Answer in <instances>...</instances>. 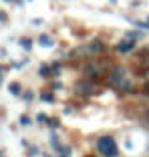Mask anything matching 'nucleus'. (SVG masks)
Listing matches in <instances>:
<instances>
[{"mask_svg": "<svg viewBox=\"0 0 149 157\" xmlns=\"http://www.w3.org/2000/svg\"><path fill=\"white\" fill-rule=\"evenodd\" d=\"M109 85L115 87L117 91H121V93L133 91V81H131V77L127 75V71L123 69V67H117L115 71H111V75H109Z\"/></svg>", "mask_w": 149, "mask_h": 157, "instance_id": "obj_1", "label": "nucleus"}, {"mask_svg": "<svg viewBox=\"0 0 149 157\" xmlns=\"http://www.w3.org/2000/svg\"><path fill=\"white\" fill-rule=\"evenodd\" d=\"M97 151L103 157H117L119 155V149L113 137H99L97 139Z\"/></svg>", "mask_w": 149, "mask_h": 157, "instance_id": "obj_2", "label": "nucleus"}, {"mask_svg": "<svg viewBox=\"0 0 149 157\" xmlns=\"http://www.w3.org/2000/svg\"><path fill=\"white\" fill-rule=\"evenodd\" d=\"M74 93H77V95H81V97H89V95H93V93H95V85L91 83V81L77 83V87H74Z\"/></svg>", "mask_w": 149, "mask_h": 157, "instance_id": "obj_3", "label": "nucleus"}, {"mask_svg": "<svg viewBox=\"0 0 149 157\" xmlns=\"http://www.w3.org/2000/svg\"><path fill=\"white\" fill-rule=\"evenodd\" d=\"M101 65H99V63H87V65H85V69H83V73L87 75L89 78H95V77H99V75H101Z\"/></svg>", "mask_w": 149, "mask_h": 157, "instance_id": "obj_4", "label": "nucleus"}, {"mask_svg": "<svg viewBox=\"0 0 149 157\" xmlns=\"http://www.w3.org/2000/svg\"><path fill=\"white\" fill-rule=\"evenodd\" d=\"M133 48H135V38H127V36H125V40H121L115 46L117 52H131Z\"/></svg>", "mask_w": 149, "mask_h": 157, "instance_id": "obj_5", "label": "nucleus"}, {"mask_svg": "<svg viewBox=\"0 0 149 157\" xmlns=\"http://www.w3.org/2000/svg\"><path fill=\"white\" fill-rule=\"evenodd\" d=\"M87 51L91 52V55H99V52H103V51H105V44H103V40L95 38V40H91V42H89Z\"/></svg>", "mask_w": 149, "mask_h": 157, "instance_id": "obj_6", "label": "nucleus"}, {"mask_svg": "<svg viewBox=\"0 0 149 157\" xmlns=\"http://www.w3.org/2000/svg\"><path fill=\"white\" fill-rule=\"evenodd\" d=\"M38 44L44 46V48H51L52 46V38L48 36V34H40V36H38Z\"/></svg>", "mask_w": 149, "mask_h": 157, "instance_id": "obj_7", "label": "nucleus"}, {"mask_svg": "<svg viewBox=\"0 0 149 157\" xmlns=\"http://www.w3.org/2000/svg\"><path fill=\"white\" fill-rule=\"evenodd\" d=\"M8 91H10V95L18 97L20 93H22V89H20V85H18V83H10V85H8Z\"/></svg>", "mask_w": 149, "mask_h": 157, "instance_id": "obj_8", "label": "nucleus"}, {"mask_svg": "<svg viewBox=\"0 0 149 157\" xmlns=\"http://www.w3.org/2000/svg\"><path fill=\"white\" fill-rule=\"evenodd\" d=\"M51 143H52V147H55V149H56V151H65V149H63V147H61V143H59V137H56V135H55V133H52V135H51Z\"/></svg>", "mask_w": 149, "mask_h": 157, "instance_id": "obj_9", "label": "nucleus"}, {"mask_svg": "<svg viewBox=\"0 0 149 157\" xmlns=\"http://www.w3.org/2000/svg\"><path fill=\"white\" fill-rule=\"evenodd\" d=\"M38 73H40V77H51V75H52V69H51L48 65H42Z\"/></svg>", "mask_w": 149, "mask_h": 157, "instance_id": "obj_10", "label": "nucleus"}, {"mask_svg": "<svg viewBox=\"0 0 149 157\" xmlns=\"http://www.w3.org/2000/svg\"><path fill=\"white\" fill-rule=\"evenodd\" d=\"M20 46H22L24 51H30L32 48V40L30 38H20Z\"/></svg>", "mask_w": 149, "mask_h": 157, "instance_id": "obj_11", "label": "nucleus"}, {"mask_svg": "<svg viewBox=\"0 0 149 157\" xmlns=\"http://www.w3.org/2000/svg\"><path fill=\"white\" fill-rule=\"evenodd\" d=\"M40 99H42L44 103H52V101H55V95H52V93H42Z\"/></svg>", "mask_w": 149, "mask_h": 157, "instance_id": "obj_12", "label": "nucleus"}, {"mask_svg": "<svg viewBox=\"0 0 149 157\" xmlns=\"http://www.w3.org/2000/svg\"><path fill=\"white\" fill-rule=\"evenodd\" d=\"M20 125H22V127H28V125H30V117L28 115H20Z\"/></svg>", "mask_w": 149, "mask_h": 157, "instance_id": "obj_13", "label": "nucleus"}, {"mask_svg": "<svg viewBox=\"0 0 149 157\" xmlns=\"http://www.w3.org/2000/svg\"><path fill=\"white\" fill-rule=\"evenodd\" d=\"M47 125H48V127H52V129H59V125H61V123H59V119H48Z\"/></svg>", "mask_w": 149, "mask_h": 157, "instance_id": "obj_14", "label": "nucleus"}, {"mask_svg": "<svg viewBox=\"0 0 149 157\" xmlns=\"http://www.w3.org/2000/svg\"><path fill=\"white\" fill-rule=\"evenodd\" d=\"M51 69H52V73H55V75H59V71H61V63H52Z\"/></svg>", "mask_w": 149, "mask_h": 157, "instance_id": "obj_15", "label": "nucleus"}, {"mask_svg": "<svg viewBox=\"0 0 149 157\" xmlns=\"http://www.w3.org/2000/svg\"><path fill=\"white\" fill-rule=\"evenodd\" d=\"M36 121H38V123H47V121H48V117H47V115H42V113H40V115L36 117Z\"/></svg>", "mask_w": 149, "mask_h": 157, "instance_id": "obj_16", "label": "nucleus"}, {"mask_svg": "<svg viewBox=\"0 0 149 157\" xmlns=\"http://www.w3.org/2000/svg\"><path fill=\"white\" fill-rule=\"evenodd\" d=\"M22 99H24V101H32V93H30V91H26V93L22 95Z\"/></svg>", "mask_w": 149, "mask_h": 157, "instance_id": "obj_17", "label": "nucleus"}, {"mask_svg": "<svg viewBox=\"0 0 149 157\" xmlns=\"http://www.w3.org/2000/svg\"><path fill=\"white\" fill-rule=\"evenodd\" d=\"M2 20H6V14L4 12H0V22H2Z\"/></svg>", "mask_w": 149, "mask_h": 157, "instance_id": "obj_18", "label": "nucleus"}, {"mask_svg": "<svg viewBox=\"0 0 149 157\" xmlns=\"http://www.w3.org/2000/svg\"><path fill=\"white\" fill-rule=\"evenodd\" d=\"M145 93H147V95H149V81H147V83H145Z\"/></svg>", "mask_w": 149, "mask_h": 157, "instance_id": "obj_19", "label": "nucleus"}, {"mask_svg": "<svg viewBox=\"0 0 149 157\" xmlns=\"http://www.w3.org/2000/svg\"><path fill=\"white\" fill-rule=\"evenodd\" d=\"M2 81H4V75L0 73V85H2Z\"/></svg>", "mask_w": 149, "mask_h": 157, "instance_id": "obj_20", "label": "nucleus"}, {"mask_svg": "<svg viewBox=\"0 0 149 157\" xmlns=\"http://www.w3.org/2000/svg\"><path fill=\"white\" fill-rule=\"evenodd\" d=\"M145 67H149V56H147V59H145Z\"/></svg>", "mask_w": 149, "mask_h": 157, "instance_id": "obj_21", "label": "nucleus"}, {"mask_svg": "<svg viewBox=\"0 0 149 157\" xmlns=\"http://www.w3.org/2000/svg\"><path fill=\"white\" fill-rule=\"evenodd\" d=\"M2 71H4V69H2V65H0V73H2Z\"/></svg>", "mask_w": 149, "mask_h": 157, "instance_id": "obj_22", "label": "nucleus"}, {"mask_svg": "<svg viewBox=\"0 0 149 157\" xmlns=\"http://www.w3.org/2000/svg\"><path fill=\"white\" fill-rule=\"evenodd\" d=\"M147 117H149V107H147Z\"/></svg>", "mask_w": 149, "mask_h": 157, "instance_id": "obj_23", "label": "nucleus"}, {"mask_svg": "<svg viewBox=\"0 0 149 157\" xmlns=\"http://www.w3.org/2000/svg\"><path fill=\"white\" fill-rule=\"evenodd\" d=\"M6 2H10V0H6Z\"/></svg>", "mask_w": 149, "mask_h": 157, "instance_id": "obj_24", "label": "nucleus"}]
</instances>
